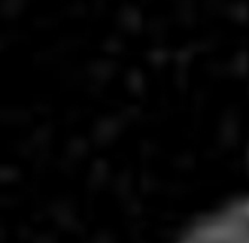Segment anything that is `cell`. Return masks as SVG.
Segmentation results:
<instances>
[{"instance_id":"6da1fadb","label":"cell","mask_w":249,"mask_h":243,"mask_svg":"<svg viewBox=\"0 0 249 243\" xmlns=\"http://www.w3.org/2000/svg\"><path fill=\"white\" fill-rule=\"evenodd\" d=\"M170 243H249V202L205 218Z\"/></svg>"}]
</instances>
